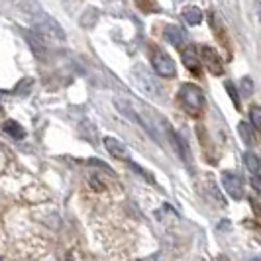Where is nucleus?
<instances>
[{
    "mask_svg": "<svg viewBox=\"0 0 261 261\" xmlns=\"http://www.w3.org/2000/svg\"><path fill=\"white\" fill-rule=\"evenodd\" d=\"M177 100H179V105H181L185 112L193 118H198L204 110V94L193 83H185L183 87L179 89Z\"/></svg>",
    "mask_w": 261,
    "mask_h": 261,
    "instance_id": "nucleus-1",
    "label": "nucleus"
},
{
    "mask_svg": "<svg viewBox=\"0 0 261 261\" xmlns=\"http://www.w3.org/2000/svg\"><path fill=\"white\" fill-rule=\"evenodd\" d=\"M149 57H151V65H153L157 75H161V77H175L177 75L175 61L157 45H149Z\"/></svg>",
    "mask_w": 261,
    "mask_h": 261,
    "instance_id": "nucleus-2",
    "label": "nucleus"
},
{
    "mask_svg": "<svg viewBox=\"0 0 261 261\" xmlns=\"http://www.w3.org/2000/svg\"><path fill=\"white\" fill-rule=\"evenodd\" d=\"M34 30L38 32L39 36H45V38L65 39V32H63V28L59 26L51 16H47V14H39V16L34 18Z\"/></svg>",
    "mask_w": 261,
    "mask_h": 261,
    "instance_id": "nucleus-3",
    "label": "nucleus"
},
{
    "mask_svg": "<svg viewBox=\"0 0 261 261\" xmlns=\"http://www.w3.org/2000/svg\"><path fill=\"white\" fill-rule=\"evenodd\" d=\"M198 57L202 59V63L206 65L212 75H222L224 73V65H222V59H220V55L216 53V49H212L208 45H202L200 49H198Z\"/></svg>",
    "mask_w": 261,
    "mask_h": 261,
    "instance_id": "nucleus-4",
    "label": "nucleus"
},
{
    "mask_svg": "<svg viewBox=\"0 0 261 261\" xmlns=\"http://www.w3.org/2000/svg\"><path fill=\"white\" fill-rule=\"evenodd\" d=\"M181 57H183L185 67H187L193 75H196V77L202 75V63H200V57H198V51H196L195 47H185L183 53H181Z\"/></svg>",
    "mask_w": 261,
    "mask_h": 261,
    "instance_id": "nucleus-5",
    "label": "nucleus"
},
{
    "mask_svg": "<svg viewBox=\"0 0 261 261\" xmlns=\"http://www.w3.org/2000/svg\"><path fill=\"white\" fill-rule=\"evenodd\" d=\"M136 83H138V87H140L142 91L147 92V94H151V96H153V92L159 91L157 83L151 79V75H149L147 71L142 69V67H138V69H136Z\"/></svg>",
    "mask_w": 261,
    "mask_h": 261,
    "instance_id": "nucleus-6",
    "label": "nucleus"
},
{
    "mask_svg": "<svg viewBox=\"0 0 261 261\" xmlns=\"http://www.w3.org/2000/svg\"><path fill=\"white\" fill-rule=\"evenodd\" d=\"M105 147L114 159H126V161H130L128 149H126V145L122 144V142H118L114 138H105Z\"/></svg>",
    "mask_w": 261,
    "mask_h": 261,
    "instance_id": "nucleus-7",
    "label": "nucleus"
},
{
    "mask_svg": "<svg viewBox=\"0 0 261 261\" xmlns=\"http://www.w3.org/2000/svg\"><path fill=\"white\" fill-rule=\"evenodd\" d=\"M222 183H224V187H226V191L234 196V198H242L244 189H242V181H240L238 175H234V173H224Z\"/></svg>",
    "mask_w": 261,
    "mask_h": 261,
    "instance_id": "nucleus-8",
    "label": "nucleus"
},
{
    "mask_svg": "<svg viewBox=\"0 0 261 261\" xmlns=\"http://www.w3.org/2000/svg\"><path fill=\"white\" fill-rule=\"evenodd\" d=\"M163 38L167 39L171 45L181 47V45H183L185 34H183V30H181L179 26H165V30H163Z\"/></svg>",
    "mask_w": 261,
    "mask_h": 261,
    "instance_id": "nucleus-9",
    "label": "nucleus"
},
{
    "mask_svg": "<svg viewBox=\"0 0 261 261\" xmlns=\"http://www.w3.org/2000/svg\"><path fill=\"white\" fill-rule=\"evenodd\" d=\"M185 18V22L189 24V26H198L200 22H202V18H204V14L202 10L198 8V6H187L183 8V14H181Z\"/></svg>",
    "mask_w": 261,
    "mask_h": 261,
    "instance_id": "nucleus-10",
    "label": "nucleus"
},
{
    "mask_svg": "<svg viewBox=\"0 0 261 261\" xmlns=\"http://www.w3.org/2000/svg\"><path fill=\"white\" fill-rule=\"evenodd\" d=\"M2 130L6 132L8 136H12V138H16V140H22L24 136H26V132H24V128L18 124V122H14V120H6L4 124H2Z\"/></svg>",
    "mask_w": 261,
    "mask_h": 261,
    "instance_id": "nucleus-11",
    "label": "nucleus"
},
{
    "mask_svg": "<svg viewBox=\"0 0 261 261\" xmlns=\"http://www.w3.org/2000/svg\"><path fill=\"white\" fill-rule=\"evenodd\" d=\"M24 38H26V41L32 45V49H34V53H36V55H41V53L45 51L43 41H41V39H39L34 32H26V34H24Z\"/></svg>",
    "mask_w": 261,
    "mask_h": 261,
    "instance_id": "nucleus-12",
    "label": "nucleus"
},
{
    "mask_svg": "<svg viewBox=\"0 0 261 261\" xmlns=\"http://www.w3.org/2000/svg\"><path fill=\"white\" fill-rule=\"evenodd\" d=\"M244 163H246V167H248L249 173L259 175V157L257 155H253V153H246V155H244Z\"/></svg>",
    "mask_w": 261,
    "mask_h": 261,
    "instance_id": "nucleus-13",
    "label": "nucleus"
},
{
    "mask_svg": "<svg viewBox=\"0 0 261 261\" xmlns=\"http://www.w3.org/2000/svg\"><path fill=\"white\" fill-rule=\"evenodd\" d=\"M238 130H240V136H242V140H244L246 144H253V130L249 128L246 122H242V124L238 126Z\"/></svg>",
    "mask_w": 261,
    "mask_h": 261,
    "instance_id": "nucleus-14",
    "label": "nucleus"
},
{
    "mask_svg": "<svg viewBox=\"0 0 261 261\" xmlns=\"http://www.w3.org/2000/svg\"><path fill=\"white\" fill-rule=\"evenodd\" d=\"M138 8L144 10V12H157L159 6H157V0H136Z\"/></svg>",
    "mask_w": 261,
    "mask_h": 261,
    "instance_id": "nucleus-15",
    "label": "nucleus"
},
{
    "mask_svg": "<svg viewBox=\"0 0 261 261\" xmlns=\"http://www.w3.org/2000/svg\"><path fill=\"white\" fill-rule=\"evenodd\" d=\"M249 118H251L253 128H255V130H259V128H261V110H259V106H251V110H249Z\"/></svg>",
    "mask_w": 261,
    "mask_h": 261,
    "instance_id": "nucleus-16",
    "label": "nucleus"
},
{
    "mask_svg": "<svg viewBox=\"0 0 261 261\" xmlns=\"http://www.w3.org/2000/svg\"><path fill=\"white\" fill-rule=\"evenodd\" d=\"M226 91H228V94H230V98L234 100V106L240 110V96H238V91H236V87L232 85V83H226Z\"/></svg>",
    "mask_w": 261,
    "mask_h": 261,
    "instance_id": "nucleus-17",
    "label": "nucleus"
},
{
    "mask_svg": "<svg viewBox=\"0 0 261 261\" xmlns=\"http://www.w3.org/2000/svg\"><path fill=\"white\" fill-rule=\"evenodd\" d=\"M242 89H244V92H246V94H249V92H251V89H253V87H251V81H249L248 77L242 81Z\"/></svg>",
    "mask_w": 261,
    "mask_h": 261,
    "instance_id": "nucleus-18",
    "label": "nucleus"
},
{
    "mask_svg": "<svg viewBox=\"0 0 261 261\" xmlns=\"http://www.w3.org/2000/svg\"><path fill=\"white\" fill-rule=\"evenodd\" d=\"M251 185H253V189H255V193H259V191H261V181H259V175H253V179H251Z\"/></svg>",
    "mask_w": 261,
    "mask_h": 261,
    "instance_id": "nucleus-19",
    "label": "nucleus"
},
{
    "mask_svg": "<svg viewBox=\"0 0 261 261\" xmlns=\"http://www.w3.org/2000/svg\"><path fill=\"white\" fill-rule=\"evenodd\" d=\"M159 257L157 255H149V257H145V259H142V261H157Z\"/></svg>",
    "mask_w": 261,
    "mask_h": 261,
    "instance_id": "nucleus-20",
    "label": "nucleus"
},
{
    "mask_svg": "<svg viewBox=\"0 0 261 261\" xmlns=\"http://www.w3.org/2000/svg\"><path fill=\"white\" fill-rule=\"evenodd\" d=\"M251 261H259V259H257V257H255V259H251Z\"/></svg>",
    "mask_w": 261,
    "mask_h": 261,
    "instance_id": "nucleus-21",
    "label": "nucleus"
}]
</instances>
